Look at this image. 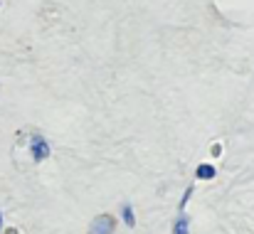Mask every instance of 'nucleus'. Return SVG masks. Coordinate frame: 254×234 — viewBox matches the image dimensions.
Here are the masks:
<instances>
[{
  "instance_id": "f257e3e1",
  "label": "nucleus",
  "mask_w": 254,
  "mask_h": 234,
  "mask_svg": "<svg viewBox=\"0 0 254 234\" xmlns=\"http://www.w3.org/2000/svg\"><path fill=\"white\" fill-rule=\"evenodd\" d=\"M114 230H116V220L109 217V215L96 217L94 225H91V234H114Z\"/></svg>"
},
{
  "instance_id": "f03ea898",
  "label": "nucleus",
  "mask_w": 254,
  "mask_h": 234,
  "mask_svg": "<svg viewBox=\"0 0 254 234\" xmlns=\"http://www.w3.org/2000/svg\"><path fill=\"white\" fill-rule=\"evenodd\" d=\"M32 158L37 160V163H42V160H47L50 158V143L45 141V136H35L32 138Z\"/></svg>"
},
{
  "instance_id": "7ed1b4c3",
  "label": "nucleus",
  "mask_w": 254,
  "mask_h": 234,
  "mask_svg": "<svg viewBox=\"0 0 254 234\" xmlns=\"http://www.w3.org/2000/svg\"><path fill=\"white\" fill-rule=\"evenodd\" d=\"M170 234H190V220L185 215H180L175 222H173V232Z\"/></svg>"
},
{
  "instance_id": "20e7f679",
  "label": "nucleus",
  "mask_w": 254,
  "mask_h": 234,
  "mask_svg": "<svg viewBox=\"0 0 254 234\" xmlns=\"http://www.w3.org/2000/svg\"><path fill=\"white\" fill-rule=\"evenodd\" d=\"M195 175H197V180H212L215 177V168L210 163H202V165H197Z\"/></svg>"
},
{
  "instance_id": "39448f33",
  "label": "nucleus",
  "mask_w": 254,
  "mask_h": 234,
  "mask_svg": "<svg viewBox=\"0 0 254 234\" xmlns=\"http://www.w3.org/2000/svg\"><path fill=\"white\" fill-rule=\"evenodd\" d=\"M121 220H124L126 227H133V225H136V215H133V207H131L128 202L121 207Z\"/></svg>"
},
{
  "instance_id": "423d86ee",
  "label": "nucleus",
  "mask_w": 254,
  "mask_h": 234,
  "mask_svg": "<svg viewBox=\"0 0 254 234\" xmlns=\"http://www.w3.org/2000/svg\"><path fill=\"white\" fill-rule=\"evenodd\" d=\"M0 227H2V215H0Z\"/></svg>"
}]
</instances>
